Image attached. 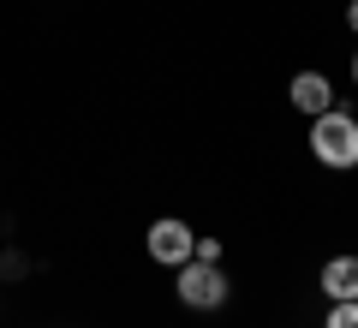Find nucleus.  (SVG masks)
Returning <instances> with one entry per match:
<instances>
[{"mask_svg":"<svg viewBox=\"0 0 358 328\" xmlns=\"http://www.w3.org/2000/svg\"><path fill=\"white\" fill-rule=\"evenodd\" d=\"M310 155L322 167H334V173H352L358 167V114H346V108L317 114L310 120Z\"/></svg>","mask_w":358,"mask_h":328,"instance_id":"f257e3e1","label":"nucleus"},{"mask_svg":"<svg viewBox=\"0 0 358 328\" xmlns=\"http://www.w3.org/2000/svg\"><path fill=\"white\" fill-rule=\"evenodd\" d=\"M173 292H179V304L185 311H221V304L233 299V280H227V269L221 263H179L173 269Z\"/></svg>","mask_w":358,"mask_h":328,"instance_id":"f03ea898","label":"nucleus"},{"mask_svg":"<svg viewBox=\"0 0 358 328\" xmlns=\"http://www.w3.org/2000/svg\"><path fill=\"white\" fill-rule=\"evenodd\" d=\"M143 251H150V263L162 269H179L197 257V233L179 221V215H162V221H150V233H143Z\"/></svg>","mask_w":358,"mask_h":328,"instance_id":"7ed1b4c3","label":"nucleus"},{"mask_svg":"<svg viewBox=\"0 0 358 328\" xmlns=\"http://www.w3.org/2000/svg\"><path fill=\"white\" fill-rule=\"evenodd\" d=\"M287 96H293V108L305 120H317V114H329L334 108V84H329V72H299L293 84H287Z\"/></svg>","mask_w":358,"mask_h":328,"instance_id":"20e7f679","label":"nucleus"},{"mask_svg":"<svg viewBox=\"0 0 358 328\" xmlns=\"http://www.w3.org/2000/svg\"><path fill=\"white\" fill-rule=\"evenodd\" d=\"M317 280H322V299H329V304L358 299V257H329Z\"/></svg>","mask_w":358,"mask_h":328,"instance_id":"39448f33","label":"nucleus"},{"mask_svg":"<svg viewBox=\"0 0 358 328\" xmlns=\"http://www.w3.org/2000/svg\"><path fill=\"white\" fill-rule=\"evenodd\" d=\"M322 328H358V299L329 304V322H322Z\"/></svg>","mask_w":358,"mask_h":328,"instance_id":"423d86ee","label":"nucleus"},{"mask_svg":"<svg viewBox=\"0 0 358 328\" xmlns=\"http://www.w3.org/2000/svg\"><path fill=\"white\" fill-rule=\"evenodd\" d=\"M197 263H221V239H197Z\"/></svg>","mask_w":358,"mask_h":328,"instance_id":"0eeeda50","label":"nucleus"},{"mask_svg":"<svg viewBox=\"0 0 358 328\" xmlns=\"http://www.w3.org/2000/svg\"><path fill=\"white\" fill-rule=\"evenodd\" d=\"M346 24H352V36H358V0H352V6H346Z\"/></svg>","mask_w":358,"mask_h":328,"instance_id":"6e6552de","label":"nucleus"},{"mask_svg":"<svg viewBox=\"0 0 358 328\" xmlns=\"http://www.w3.org/2000/svg\"><path fill=\"white\" fill-rule=\"evenodd\" d=\"M352 90H358V48H352Z\"/></svg>","mask_w":358,"mask_h":328,"instance_id":"1a4fd4ad","label":"nucleus"}]
</instances>
